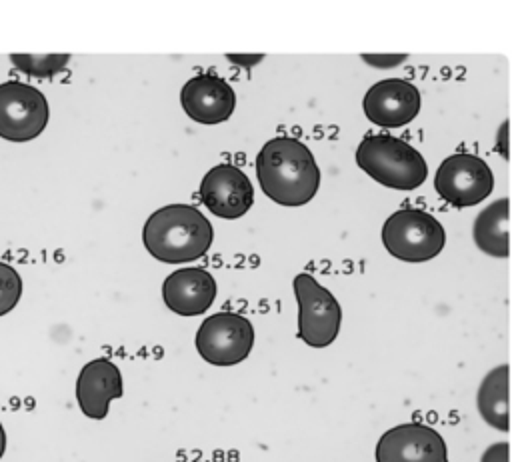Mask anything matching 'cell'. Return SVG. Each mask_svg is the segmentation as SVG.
<instances>
[{"mask_svg": "<svg viewBox=\"0 0 512 462\" xmlns=\"http://www.w3.org/2000/svg\"><path fill=\"white\" fill-rule=\"evenodd\" d=\"M262 192L280 206L308 204L320 188V168L310 148L298 138L276 136L256 156Z\"/></svg>", "mask_w": 512, "mask_h": 462, "instance_id": "1", "label": "cell"}, {"mask_svg": "<svg viewBox=\"0 0 512 462\" xmlns=\"http://www.w3.org/2000/svg\"><path fill=\"white\" fill-rule=\"evenodd\" d=\"M214 240L210 220L190 204H168L152 212L142 228L150 256L166 264L192 262L208 252Z\"/></svg>", "mask_w": 512, "mask_h": 462, "instance_id": "2", "label": "cell"}, {"mask_svg": "<svg viewBox=\"0 0 512 462\" xmlns=\"http://www.w3.org/2000/svg\"><path fill=\"white\" fill-rule=\"evenodd\" d=\"M356 164L378 184L394 190H414L426 176L424 156L406 140L390 134H368L356 148Z\"/></svg>", "mask_w": 512, "mask_h": 462, "instance_id": "3", "label": "cell"}, {"mask_svg": "<svg viewBox=\"0 0 512 462\" xmlns=\"http://www.w3.org/2000/svg\"><path fill=\"white\" fill-rule=\"evenodd\" d=\"M382 242L384 248L402 262H426L442 252L446 232L426 210L402 208L386 218Z\"/></svg>", "mask_w": 512, "mask_h": 462, "instance_id": "4", "label": "cell"}, {"mask_svg": "<svg viewBox=\"0 0 512 462\" xmlns=\"http://www.w3.org/2000/svg\"><path fill=\"white\" fill-rule=\"evenodd\" d=\"M298 300V338L312 348L330 346L342 324V308L336 296L302 272L292 282Z\"/></svg>", "mask_w": 512, "mask_h": 462, "instance_id": "5", "label": "cell"}, {"mask_svg": "<svg viewBox=\"0 0 512 462\" xmlns=\"http://www.w3.org/2000/svg\"><path fill=\"white\" fill-rule=\"evenodd\" d=\"M194 344L208 364L234 366L250 354L254 326L238 312H216L202 320Z\"/></svg>", "mask_w": 512, "mask_h": 462, "instance_id": "6", "label": "cell"}, {"mask_svg": "<svg viewBox=\"0 0 512 462\" xmlns=\"http://www.w3.org/2000/svg\"><path fill=\"white\" fill-rule=\"evenodd\" d=\"M434 188L448 204L466 208L490 196L494 174L480 156L458 152L440 162L434 176Z\"/></svg>", "mask_w": 512, "mask_h": 462, "instance_id": "7", "label": "cell"}, {"mask_svg": "<svg viewBox=\"0 0 512 462\" xmlns=\"http://www.w3.org/2000/svg\"><path fill=\"white\" fill-rule=\"evenodd\" d=\"M46 96L24 82L0 84V136L12 142H26L42 134L48 124Z\"/></svg>", "mask_w": 512, "mask_h": 462, "instance_id": "8", "label": "cell"}, {"mask_svg": "<svg viewBox=\"0 0 512 462\" xmlns=\"http://www.w3.org/2000/svg\"><path fill=\"white\" fill-rule=\"evenodd\" d=\"M376 462H448V448L432 426L408 422L380 436Z\"/></svg>", "mask_w": 512, "mask_h": 462, "instance_id": "9", "label": "cell"}, {"mask_svg": "<svg viewBox=\"0 0 512 462\" xmlns=\"http://www.w3.org/2000/svg\"><path fill=\"white\" fill-rule=\"evenodd\" d=\"M198 192L204 206L226 220L244 216L254 204V186L250 178L232 164L212 166L204 174Z\"/></svg>", "mask_w": 512, "mask_h": 462, "instance_id": "10", "label": "cell"}, {"mask_svg": "<svg viewBox=\"0 0 512 462\" xmlns=\"http://www.w3.org/2000/svg\"><path fill=\"white\" fill-rule=\"evenodd\" d=\"M362 106L372 124L400 128L418 116L420 92L408 80L386 78L368 88Z\"/></svg>", "mask_w": 512, "mask_h": 462, "instance_id": "11", "label": "cell"}, {"mask_svg": "<svg viewBox=\"0 0 512 462\" xmlns=\"http://www.w3.org/2000/svg\"><path fill=\"white\" fill-rule=\"evenodd\" d=\"M180 104L188 118L200 124L228 120L236 106L234 88L218 74L202 72L192 76L180 92Z\"/></svg>", "mask_w": 512, "mask_h": 462, "instance_id": "12", "label": "cell"}, {"mask_svg": "<svg viewBox=\"0 0 512 462\" xmlns=\"http://www.w3.org/2000/svg\"><path fill=\"white\" fill-rule=\"evenodd\" d=\"M122 374L120 368L108 358H94L86 362L76 378V400L84 416L102 420L114 398H120Z\"/></svg>", "mask_w": 512, "mask_h": 462, "instance_id": "13", "label": "cell"}, {"mask_svg": "<svg viewBox=\"0 0 512 462\" xmlns=\"http://www.w3.org/2000/svg\"><path fill=\"white\" fill-rule=\"evenodd\" d=\"M216 298V280L204 268H178L164 278L162 300L174 314L196 316Z\"/></svg>", "mask_w": 512, "mask_h": 462, "instance_id": "14", "label": "cell"}, {"mask_svg": "<svg viewBox=\"0 0 512 462\" xmlns=\"http://www.w3.org/2000/svg\"><path fill=\"white\" fill-rule=\"evenodd\" d=\"M508 222H510V200L500 198L488 204L474 220L472 236L476 246L496 258H506L510 254V238H508Z\"/></svg>", "mask_w": 512, "mask_h": 462, "instance_id": "15", "label": "cell"}, {"mask_svg": "<svg viewBox=\"0 0 512 462\" xmlns=\"http://www.w3.org/2000/svg\"><path fill=\"white\" fill-rule=\"evenodd\" d=\"M508 384H510V366L500 364L492 368L476 396L478 412L480 416L496 430L506 432L510 428V396H508Z\"/></svg>", "mask_w": 512, "mask_h": 462, "instance_id": "16", "label": "cell"}, {"mask_svg": "<svg viewBox=\"0 0 512 462\" xmlns=\"http://www.w3.org/2000/svg\"><path fill=\"white\" fill-rule=\"evenodd\" d=\"M70 54H10V62L24 74L48 78L66 68Z\"/></svg>", "mask_w": 512, "mask_h": 462, "instance_id": "17", "label": "cell"}, {"mask_svg": "<svg viewBox=\"0 0 512 462\" xmlns=\"http://www.w3.org/2000/svg\"><path fill=\"white\" fill-rule=\"evenodd\" d=\"M22 278L6 262H0V316L8 314L20 300Z\"/></svg>", "mask_w": 512, "mask_h": 462, "instance_id": "18", "label": "cell"}, {"mask_svg": "<svg viewBox=\"0 0 512 462\" xmlns=\"http://www.w3.org/2000/svg\"><path fill=\"white\" fill-rule=\"evenodd\" d=\"M480 462H510V444L496 442L488 446L480 458Z\"/></svg>", "mask_w": 512, "mask_h": 462, "instance_id": "19", "label": "cell"}, {"mask_svg": "<svg viewBox=\"0 0 512 462\" xmlns=\"http://www.w3.org/2000/svg\"><path fill=\"white\" fill-rule=\"evenodd\" d=\"M4 450H6V432H4V428H2V424H0V458H2Z\"/></svg>", "mask_w": 512, "mask_h": 462, "instance_id": "20", "label": "cell"}]
</instances>
